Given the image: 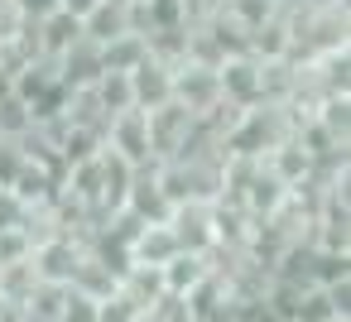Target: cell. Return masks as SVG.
Wrapping results in <instances>:
<instances>
[{
  "instance_id": "cell-1",
  "label": "cell",
  "mask_w": 351,
  "mask_h": 322,
  "mask_svg": "<svg viewBox=\"0 0 351 322\" xmlns=\"http://www.w3.org/2000/svg\"><path fill=\"white\" fill-rule=\"evenodd\" d=\"M130 269H164L183 245H178V236H173V226L169 221H149V226H135V236H130Z\"/></svg>"
},
{
  "instance_id": "cell-2",
  "label": "cell",
  "mask_w": 351,
  "mask_h": 322,
  "mask_svg": "<svg viewBox=\"0 0 351 322\" xmlns=\"http://www.w3.org/2000/svg\"><path fill=\"white\" fill-rule=\"evenodd\" d=\"M130 77V97H135V111H159V106H169L173 101V68L169 63H159V58H145L135 73H125Z\"/></svg>"
}]
</instances>
